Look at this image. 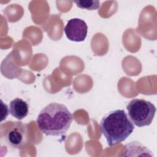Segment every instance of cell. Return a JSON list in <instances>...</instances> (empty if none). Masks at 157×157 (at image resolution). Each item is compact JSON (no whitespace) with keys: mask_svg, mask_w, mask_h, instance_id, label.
I'll use <instances>...</instances> for the list:
<instances>
[{"mask_svg":"<svg viewBox=\"0 0 157 157\" xmlns=\"http://www.w3.org/2000/svg\"><path fill=\"white\" fill-rule=\"evenodd\" d=\"M67 38L74 42L84 41L87 36L88 26L86 22L78 18L70 19L64 28Z\"/></svg>","mask_w":157,"mask_h":157,"instance_id":"5","label":"cell"},{"mask_svg":"<svg viewBox=\"0 0 157 157\" xmlns=\"http://www.w3.org/2000/svg\"><path fill=\"white\" fill-rule=\"evenodd\" d=\"M29 112L28 103L18 98L12 100L9 103V112L12 117L18 120H21L25 118Z\"/></svg>","mask_w":157,"mask_h":157,"instance_id":"6","label":"cell"},{"mask_svg":"<svg viewBox=\"0 0 157 157\" xmlns=\"http://www.w3.org/2000/svg\"><path fill=\"white\" fill-rule=\"evenodd\" d=\"M74 2L78 7L88 10H96L100 7V2L98 0H81L74 1Z\"/></svg>","mask_w":157,"mask_h":157,"instance_id":"7","label":"cell"},{"mask_svg":"<svg viewBox=\"0 0 157 157\" xmlns=\"http://www.w3.org/2000/svg\"><path fill=\"white\" fill-rule=\"evenodd\" d=\"M131 121L138 127L149 126L155 117L156 107L151 102L143 99H134L126 106Z\"/></svg>","mask_w":157,"mask_h":157,"instance_id":"3","label":"cell"},{"mask_svg":"<svg viewBox=\"0 0 157 157\" xmlns=\"http://www.w3.org/2000/svg\"><path fill=\"white\" fill-rule=\"evenodd\" d=\"M26 125L20 121H10L6 132V140L13 148H21L28 142Z\"/></svg>","mask_w":157,"mask_h":157,"instance_id":"4","label":"cell"},{"mask_svg":"<svg viewBox=\"0 0 157 157\" xmlns=\"http://www.w3.org/2000/svg\"><path fill=\"white\" fill-rule=\"evenodd\" d=\"M72 121V115L67 107L60 103L52 102L39 112L36 123L43 134L59 136L66 134Z\"/></svg>","mask_w":157,"mask_h":157,"instance_id":"1","label":"cell"},{"mask_svg":"<svg viewBox=\"0 0 157 157\" xmlns=\"http://www.w3.org/2000/svg\"><path fill=\"white\" fill-rule=\"evenodd\" d=\"M100 129L110 147L125 140L134 131V126L123 109L112 110L100 121Z\"/></svg>","mask_w":157,"mask_h":157,"instance_id":"2","label":"cell"}]
</instances>
